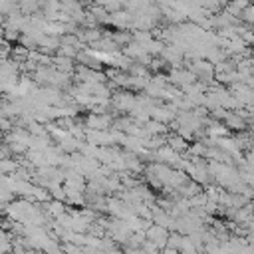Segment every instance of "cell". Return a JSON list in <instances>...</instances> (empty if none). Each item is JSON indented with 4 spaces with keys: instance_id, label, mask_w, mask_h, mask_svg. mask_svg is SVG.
<instances>
[{
    "instance_id": "obj_1",
    "label": "cell",
    "mask_w": 254,
    "mask_h": 254,
    "mask_svg": "<svg viewBox=\"0 0 254 254\" xmlns=\"http://www.w3.org/2000/svg\"><path fill=\"white\" fill-rule=\"evenodd\" d=\"M165 236H167V232H165L163 228H157V226H155V228H151V230H149V238H151L153 242H157V244H159V242L163 244V242L167 240Z\"/></svg>"
}]
</instances>
